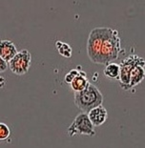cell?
<instances>
[{"label": "cell", "mask_w": 145, "mask_h": 148, "mask_svg": "<svg viewBox=\"0 0 145 148\" xmlns=\"http://www.w3.org/2000/svg\"><path fill=\"white\" fill-rule=\"evenodd\" d=\"M122 52L118 30L96 27L90 32L87 39V55L93 63L107 65L116 61Z\"/></svg>", "instance_id": "cell-1"}, {"label": "cell", "mask_w": 145, "mask_h": 148, "mask_svg": "<svg viewBox=\"0 0 145 148\" xmlns=\"http://www.w3.org/2000/svg\"><path fill=\"white\" fill-rule=\"evenodd\" d=\"M74 100L78 109L88 113L94 107L101 105L104 97L96 85L90 83L84 90L74 93Z\"/></svg>", "instance_id": "cell-2"}, {"label": "cell", "mask_w": 145, "mask_h": 148, "mask_svg": "<svg viewBox=\"0 0 145 148\" xmlns=\"http://www.w3.org/2000/svg\"><path fill=\"white\" fill-rule=\"evenodd\" d=\"M137 65L145 66V59L141 56H137V53H130L127 58L122 59L119 63L120 67V74H119V85L120 88L124 91L129 90L130 84V75L133 69Z\"/></svg>", "instance_id": "cell-3"}, {"label": "cell", "mask_w": 145, "mask_h": 148, "mask_svg": "<svg viewBox=\"0 0 145 148\" xmlns=\"http://www.w3.org/2000/svg\"><path fill=\"white\" fill-rule=\"evenodd\" d=\"M96 126L93 124L88 116V113L81 112L75 118L74 121L68 128V135L71 138L77 135H85V136H94L96 135Z\"/></svg>", "instance_id": "cell-4"}, {"label": "cell", "mask_w": 145, "mask_h": 148, "mask_svg": "<svg viewBox=\"0 0 145 148\" xmlns=\"http://www.w3.org/2000/svg\"><path fill=\"white\" fill-rule=\"evenodd\" d=\"M31 65V55L27 49L17 52L12 60L9 62V68L12 73L17 75H22L28 73Z\"/></svg>", "instance_id": "cell-5"}, {"label": "cell", "mask_w": 145, "mask_h": 148, "mask_svg": "<svg viewBox=\"0 0 145 148\" xmlns=\"http://www.w3.org/2000/svg\"><path fill=\"white\" fill-rule=\"evenodd\" d=\"M88 116H89L93 124L97 127L101 126L106 122L107 119H108V112H107L105 107L101 104L97 107H94L91 111L88 112Z\"/></svg>", "instance_id": "cell-6"}, {"label": "cell", "mask_w": 145, "mask_h": 148, "mask_svg": "<svg viewBox=\"0 0 145 148\" xmlns=\"http://www.w3.org/2000/svg\"><path fill=\"white\" fill-rule=\"evenodd\" d=\"M17 52L18 51L14 42L8 39H0V56L3 59L10 62Z\"/></svg>", "instance_id": "cell-7"}, {"label": "cell", "mask_w": 145, "mask_h": 148, "mask_svg": "<svg viewBox=\"0 0 145 148\" xmlns=\"http://www.w3.org/2000/svg\"><path fill=\"white\" fill-rule=\"evenodd\" d=\"M90 84V81L88 80L87 74L80 69L79 73L75 77V79L72 81L70 84L71 89L72 90V92H80V91L84 90L85 88L88 87V85Z\"/></svg>", "instance_id": "cell-8"}, {"label": "cell", "mask_w": 145, "mask_h": 148, "mask_svg": "<svg viewBox=\"0 0 145 148\" xmlns=\"http://www.w3.org/2000/svg\"><path fill=\"white\" fill-rule=\"evenodd\" d=\"M145 66L137 65L133 69L130 75V84H129V90L133 89L134 87L137 86L141 83L145 78Z\"/></svg>", "instance_id": "cell-9"}, {"label": "cell", "mask_w": 145, "mask_h": 148, "mask_svg": "<svg viewBox=\"0 0 145 148\" xmlns=\"http://www.w3.org/2000/svg\"><path fill=\"white\" fill-rule=\"evenodd\" d=\"M119 74H120V67L119 64L111 62V63L105 65V69L103 70L104 77L111 80H118Z\"/></svg>", "instance_id": "cell-10"}, {"label": "cell", "mask_w": 145, "mask_h": 148, "mask_svg": "<svg viewBox=\"0 0 145 148\" xmlns=\"http://www.w3.org/2000/svg\"><path fill=\"white\" fill-rule=\"evenodd\" d=\"M55 47L56 50L61 56H65V58H71L72 56V48L71 46L67 43H63L61 41H56L55 42Z\"/></svg>", "instance_id": "cell-11"}, {"label": "cell", "mask_w": 145, "mask_h": 148, "mask_svg": "<svg viewBox=\"0 0 145 148\" xmlns=\"http://www.w3.org/2000/svg\"><path fill=\"white\" fill-rule=\"evenodd\" d=\"M11 131L7 124L0 122V140H5L10 137Z\"/></svg>", "instance_id": "cell-12"}, {"label": "cell", "mask_w": 145, "mask_h": 148, "mask_svg": "<svg viewBox=\"0 0 145 148\" xmlns=\"http://www.w3.org/2000/svg\"><path fill=\"white\" fill-rule=\"evenodd\" d=\"M80 69H72V70L69 71L68 73L65 75V77H64V81H65V82L70 85L72 81L75 79V77L78 75V73H79Z\"/></svg>", "instance_id": "cell-13"}, {"label": "cell", "mask_w": 145, "mask_h": 148, "mask_svg": "<svg viewBox=\"0 0 145 148\" xmlns=\"http://www.w3.org/2000/svg\"><path fill=\"white\" fill-rule=\"evenodd\" d=\"M8 68H9V62H7L5 59H3L0 56V74L6 72Z\"/></svg>", "instance_id": "cell-14"}, {"label": "cell", "mask_w": 145, "mask_h": 148, "mask_svg": "<svg viewBox=\"0 0 145 148\" xmlns=\"http://www.w3.org/2000/svg\"><path fill=\"white\" fill-rule=\"evenodd\" d=\"M0 84H4L5 85V79L3 77H0Z\"/></svg>", "instance_id": "cell-15"}]
</instances>
